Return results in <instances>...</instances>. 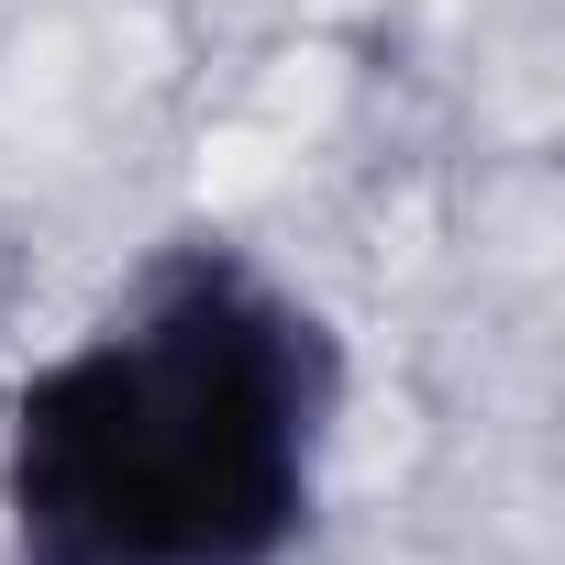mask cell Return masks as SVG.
Masks as SVG:
<instances>
[{"label": "cell", "instance_id": "6da1fadb", "mask_svg": "<svg viewBox=\"0 0 565 565\" xmlns=\"http://www.w3.org/2000/svg\"><path fill=\"white\" fill-rule=\"evenodd\" d=\"M344 355L244 244H167L0 444L23 565H277L311 532Z\"/></svg>", "mask_w": 565, "mask_h": 565}]
</instances>
